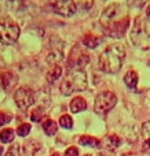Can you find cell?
Listing matches in <instances>:
<instances>
[{"label": "cell", "mask_w": 150, "mask_h": 156, "mask_svg": "<svg viewBox=\"0 0 150 156\" xmlns=\"http://www.w3.org/2000/svg\"><path fill=\"white\" fill-rule=\"evenodd\" d=\"M126 58V47L123 44H113L109 45L99 55L98 66L99 70L107 74L117 73L123 66V60Z\"/></svg>", "instance_id": "obj_1"}, {"label": "cell", "mask_w": 150, "mask_h": 156, "mask_svg": "<svg viewBox=\"0 0 150 156\" xmlns=\"http://www.w3.org/2000/svg\"><path fill=\"white\" fill-rule=\"evenodd\" d=\"M131 41L138 48H150V21L148 18L138 16L135 19L131 30Z\"/></svg>", "instance_id": "obj_2"}, {"label": "cell", "mask_w": 150, "mask_h": 156, "mask_svg": "<svg viewBox=\"0 0 150 156\" xmlns=\"http://www.w3.org/2000/svg\"><path fill=\"white\" fill-rule=\"evenodd\" d=\"M85 88H87V74L81 69L72 70L61 83V92L65 96H69L74 92H81Z\"/></svg>", "instance_id": "obj_3"}, {"label": "cell", "mask_w": 150, "mask_h": 156, "mask_svg": "<svg viewBox=\"0 0 150 156\" xmlns=\"http://www.w3.org/2000/svg\"><path fill=\"white\" fill-rule=\"evenodd\" d=\"M19 37V26L11 18L0 19V43L11 45Z\"/></svg>", "instance_id": "obj_4"}, {"label": "cell", "mask_w": 150, "mask_h": 156, "mask_svg": "<svg viewBox=\"0 0 150 156\" xmlns=\"http://www.w3.org/2000/svg\"><path fill=\"white\" fill-rule=\"evenodd\" d=\"M117 103V96L113 92L105 90L101 92L98 96L95 97V104H94V111L98 115H105L107 114Z\"/></svg>", "instance_id": "obj_5"}, {"label": "cell", "mask_w": 150, "mask_h": 156, "mask_svg": "<svg viewBox=\"0 0 150 156\" xmlns=\"http://www.w3.org/2000/svg\"><path fill=\"white\" fill-rule=\"evenodd\" d=\"M14 100H15V104L18 105L19 110L25 111L35 103V93L32 92V89L22 86L14 92Z\"/></svg>", "instance_id": "obj_6"}, {"label": "cell", "mask_w": 150, "mask_h": 156, "mask_svg": "<svg viewBox=\"0 0 150 156\" xmlns=\"http://www.w3.org/2000/svg\"><path fill=\"white\" fill-rule=\"evenodd\" d=\"M52 7L55 12L62 16H72L77 11L74 0H54Z\"/></svg>", "instance_id": "obj_7"}, {"label": "cell", "mask_w": 150, "mask_h": 156, "mask_svg": "<svg viewBox=\"0 0 150 156\" xmlns=\"http://www.w3.org/2000/svg\"><path fill=\"white\" fill-rule=\"evenodd\" d=\"M18 82V77L14 71H4V73L0 74V86H2L4 90L10 92L13 90V88L17 85Z\"/></svg>", "instance_id": "obj_8"}, {"label": "cell", "mask_w": 150, "mask_h": 156, "mask_svg": "<svg viewBox=\"0 0 150 156\" xmlns=\"http://www.w3.org/2000/svg\"><path fill=\"white\" fill-rule=\"evenodd\" d=\"M85 108H87V103H85V100L83 99L81 96H77V97H74V99L72 100V103H70V111L73 114L81 112V111H84Z\"/></svg>", "instance_id": "obj_9"}, {"label": "cell", "mask_w": 150, "mask_h": 156, "mask_svg": "<svg viewBox=\"0 0 150 156\" xmlns=\"http://www.w3.org/2000/svg\"><path fill=\"white\" fill-rule=\"evenodd\" d=\"M79 143L80 145H84V147H94V148H98V147L102 145V141L98 140L95 137H91V136H81L79 138Z\"/></svg>", "instance_id": "obj_10"}, {"label": "cell", "mask_w": 150, "mask_h": 156, "mask_svg": "<svg viewBox=\"0 0 150 156\" xmlns=\"http://www.w3.org/2000/svg\"><path fill=\"white\" fill-rule=\"evenodd\" d=\"M103 144L106 145V148L109 149H116L117 147H120L121 144V138L118 137V136H106L103 140Z\"/></svg>", "instance_id": "obj_11"}, {"label": "cell", "mask_w": 150, "mask_h": 156, "mask_svg": "<svg viewBox=\"0 0 150 156\" xmlns=\"http://www.w3.org/2000/svg\"><path fill=\"white\" fill-rule=\"evenodd\" d=\"M61 76H62V67L57 65V66H54L51 70H48V73H47V81H48L50 83H54Z\"/></svg>", "instance_id": "obj_12"}, {"label": "cell", "mask_w": 150, "mask_h": 156, "mask_svg": "<svg viewBox=\"0 0 150 156\" xmlns=\"http://www.w3.org/2000/svg\"><path fill=\"white\" fill-rule=\"evenodd\" d=\"M43 129L48 136H55V133H57V130H58V125L55 123L52 119L48 118L43 122Z\"/></svg>", "instance_id": "obj_13"}, {"label": "cell", "mask_w": 150, "mask_h": 156, "mask_svg": "<svg viewBox=\"0 0 150 156\" xmlns=\"http://www.w3.org/2000/svg\"><path fill=\"white\" fill-rule=\"evenodd\" d=\"M124 82L128 88H135L138 85V74L135 71H128V73L124 76Z\"/></svg>", "instance_id": "obj_14"}, {"label": "cell", "mask_w": 150, "mask_h": 156, "mask_svg": "<svg viewBox=\"0 0 150 156\" xmlns=\"http://www.w3.org/2000/svg\"><path fill=\"white\" fill-rule=\"evenodd\" d=\"M83 44L91 49H95L96 47L99 45V38L95 37V36H92V34H87V36H84V38H83Z\"/></svg>", "instance_id": "obj_15"}, {"label": "cell", "mask_w": 150, "mask_h": 156, "mask_svg": "<svg viewBox=\"0 0 150 156\" xmlns=\"http://www.w3.org/2000/svg\"><path fill=\"white\" fill-rule=\"evenodd\" d=\"M14 130L13 129H3L2 133H0V140H2V143L4 144H8L11 143V141H14Z\"/></svg>", "instance_id": "obj_16"}, {"label": "cell", "mask_w": 150, "mask_h": 156, "mask_svg": "<svg viewBox=\"0 0 150 156\" xmlns=\"http://www.w3.org/2000/svg\"><path fill=\"white\" fill-rule=\"evenodd\" d=\"M59 125L63 129H72V127H73V119L69 115H62L59 119Z\"/></svg>", "instance_id": "obj_17"}, {"label": "cell", "mask_w": 150, "mask_h": 156, "mask_svg": "<svg viewBox=\"0 0 150 156\" xmlns=\"http://www.w3.org/2000/svg\"><path fill=\"white\" fill-rule=\"evenodd\" d=\"M43 116H44V108L43 107H37L32 112V115H30V119H32L33 122H40L41 119H43Z\"/></svg>", "instance_id": "obj_18"}, {"label": "cell", "mask_w": 150, "mask_h": 156, "mask_svg": "<svg viewBox=\"0 0 150 156\" xmlns=\"http://www.w3.org/2000/svg\"><path fill=\"white\" fill-rule=\"evenodd\" d=\"M29 133H30V125H29V123H22L21 126L17 129V134H18V136H22V137L28 136Z\"/></svg>", "instance_id": "obj_19"}, {"label": "cell", "mask_w": 150, "mask_h": 156, "mask_svg": "<svg viewBox=\"0 0 150 156\" xmlns=\"http://www.w3.org/2000/svg\"><path fill=\"white\" fill-rule=\"evenodd\" d=\"M6 156H21V154H19V145H13V147H10V149L7 151Z\"/></svg>", "instance_id": "obj_20"}, {"label": "cell", "mask_w": 150, "mask_h": 156, "mask_svg": "<svg viewBox=\"0 0 150 156\" xmlns=\"http://www.w3.org/2000/svg\"><path fill=\"white\" fill-rule=\"evenodd\" d=\"M88 62H90V59H88L87 55H81V56H79V59H77V66H79V69H83Z\"/></svg>", "instance_id": "obj_21"}, {"label": "cell", "mask_w": 150, "mask_h": 156, "mask_svg": "<svg viewBox=\"0 0 150 156\" xmlns=\"http://www.w3.org/2000/svg\"><path fill=\"white\" fill-rule=\"evenodd\" d=\"M142 134H143V137H145V140L146 138H150V122H145V123H143Z\"/></svg>", "instance_id": "obj_22"}, {"label": "cell", "mask_w": 150, "mask_h": 156, "mask_svg": "<svg viewBox=\"0 0 150 156\" xmlns=\"http://www.w3.org/2000/svg\"><path fill=\"white\" fill-rule=\"evenodd\" d=\"M10 121H11V115H8V114H4V112H0V127H2L3 125L8 123Z\"/></svg>", "instance_id": "obj_23"}, {"label": "cell", "mask_w": 150, "mask_h": 156, "mask_svg": "<svg viewBox=\"0 0 150 156\" xmlns=\"http://www.w3.org/2000/svg\"><path fill=\"white\" fill-rule=\"evenodd\" d=\"M65 156H79V149L76 147H69L65 151Z\"/></svg>", "instance_id": "obj_24"}, {"label": "cell", "mask_w": 150, "mask_h": 156, "mask_svg": "<svg viewBox=\"0 0 150 156\" xmlns=\"http://www.w3.org/2000/svg\"><path fill=\"white\" fill-rule=\"evenodd\" d=\"M142 149H143V152H150V138H146L145 140V143H143V145H142Z\"/></svg>", "instance_id": "obj_25"}, {"label": "cell", "mask_w": 150, "mask_h": 156, "mask_svg": "<svg viewBox=\"0 0 150 156\" xmlns=\"http://www.w3.org/2000/svg\"><path fill=\"white\" fill-rule=\"evenodd\" d=\"M146 16H149L150 18V4L148 5V8H146Z\"/></svg>", "instance_id": "obj_26"}, {"label": "cell", "mask_w": 150, "mask_h": 156, "mask_svg": "<svg viewBox=\"0 0 150 156\" xmlns=\"http://www.w3.org/2000/svg\"><path fill=\"white\" fill-rule=\"evenodd\" d=\"M2 154H3V147H0V156H2Z\"/></svg>", "instance_id": "obj_27"}, {"label": "cell", "mask_w": 150, "mask_h": 156, "mask_svg": "<svg viewBox=\"0 0 150 156\" xmlns=\"http://www.w3.org/2000/svg\"><path fill=\"white\" fill-rule=\"evenodd\" d=\"M141 2H143V0H135V3H141Z\"/></svg>", "instance_id": "obj_28"}, {"label": "cell", "mask_w": 150, "mask_h": 156, "mask_svg": "<svg viewBox=\"0 0 150 156\" xmlns=\"http://www.w3.org/2000/svg\"><path fill=\"white\" fill-rule=\"evenodd\" d=\"M52 156H61L59 154H54V155H52Z\"/></svg>", "instance_id": "obj_29"}, {"label": "cell", "mask_w": 150, "mask_h": 156, "mask_svg": "<svg viewBox=\"0 0 150 156\" xmlns=\"http://www.w3.org/2000/svg\"><path fill=\"white\" fill-rule=\"evenodd\" d=\"M98 156H107V155H98Z\"/></svg>", "instance_id": "obj_30"}]
</instances>
